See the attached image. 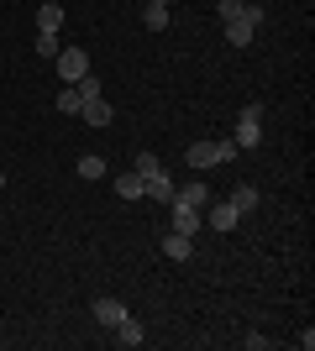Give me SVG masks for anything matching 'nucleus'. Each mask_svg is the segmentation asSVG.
<instances>
[{
  "label": "nucleus",
  "instance_id": "1",
  "mask_svg": "<svg viewBox=\"0 0 315 351\" xmlns=\"http://www.w3.org/2000/svg\"><path fill=\"white\" fill-rule=\"evenodd\" d=\"M237 152L242 147L231 142V136H221V142H195L189 152H184V162H189V168H221V162H231Z\"/></svg>",
  "mask_w": 315,
  "mask_h": 351
},
{
  "label": "nucleus",
  "instance_id": "2",
  "mask_svg": "<svg viewBox=\"0 0 315 351\" xmlns=\"http://www.w3.org/2000/svg\"><path fill=\"white\" fill-rule=\"evenodd\" d=\"M53 69H58V79H63V84H79V79L90 73V53H84V47H58Z\"/></svg>",
  "mask_w": 315,
  "mask_h": 351
},
{
  "label": "nucleus",
  "instance_id": "3",
  "mask_svg": "<svg viewBox=\"0 0 315 351\" xmlns=\"http://www.w3.org/2000/svg\"><path fill=\"white\" fill-rule=\"evenodd\" d=\"M257 121H263V105H247V110L237 116V136H231V142L237 147H257L263 142V126H257Z\"/></svg>",
  "mask_w": 315,
  "mask_h": 351
},
{
  "label": "nucleus",
  "instance_id": "4",
  "mask_svg": "<svg viewBox=\"0 0 315 351\" xmlns=\"http://www.w3.org/2000/svg\"><path fill=\"white\" fill-rule=\"evenodd\" d=\"M215 11H221V21H253V27H263V5H253V0H215Z\"/></svg>",
  "mask_w": 315,
  "mask_h": 351
},
{
  "label": "nucleus",
  "instance_id": "5",
  "mask_svg": "<svg viewBox=\"0 0 315 351\" xmlns=\"http://www.w3.org/2000/svg\"><path fill=\"white\" fill-rule=\"evenodd\" d=\"M168 210H174V231L179 236H195L205 220H200V210L195 205H184V199H168Z\"/></svg>",
  "mask_w": 315,
  "mask_h": 351
},
{
  "label": "nucleus",
  "instance_id": "6",
  "mask_svg": "<svg viewBox=\"0 0 315 351\" xmlns=\"http://www.w3.org/2000/svg\"><path fill=\"white\" fill-rule=\"evenodd\" d=\"M200 220H205V226H210V231H231V226H237V205H231V199H226V205H210L205 210V215H200Z\"/></svg>",
  "mask_w": 315,
  "mask_h": 351
},
{
  "label": "nucleus",
  "instance_id": "7",
  "mask_svg": "<svg viewBox=\"0 0 315 351\" xmlns=\"http://www.w3.org/2000/svg\"><path fill=\"white\" fill-rule=\"evenodd\" d=\"M79 121H84V126H110V105H105L100 95H90V100L79 105Z\"/></svg>",
  "mask_w": 315,
  "mask_h": 351
},
{
  "label": "nucleus",
  "instance_id": "8",
  "mask_svg": "<svg viewBox=\"0 0 315 351\" xmlns=\"http://www.w3.org/2000/svg\"><path fill=\"white\" fill-rule=\"evenodd\" d=\"M148 184V199H158V205H168L174 199V178H168V168H158V173H148L142 178Z\"/></svg>",
  "mask_w": 315,
  "mask_h": 351
},
{
  "label": "nucleus",
  "instance_id": "9",
  "mask_svg": "<svg viewBox=\"0 0 315 351\" xmlns=\"http://www.w3.org/2000/svg\"><path fill=\"white\" fill-rule=\"evenodd\" d=\"M95 320H100V325H110V330H116V325L126 320V304H121V299H95Z\"/></svg>",
  "mask_w": 315,
  "mask_h": 351
},
{
  "label": "nucleus",
  "instance_id": "10",
  "mask_svg": "<svg viewBox=\"0 0 315 351\" xmlns=\"http://www.w3.org/2000/svg\"><path fill=\"white\" fill-rule=\"evenodd\" d=\"M253 37H257L253 21H226V43L231 47H253Z\"/></svg>",
  "mask_w": 315,
  "mask_h": 351
},
{
  "label": "nucleus",
  "instance_id": "11",
  "mask_svg": "<svg viewBox=\"0 0 315 351\" xmlns=\"http://www.w3.org/2000/svg\"><path fill=\"white\" fill-rule=\"evenodd\" d=\"M58 27H63V5H58V0L37 5V32H58Z\"/></svg>",
  "mask_w": 315,
  "mask_h": 351
},
{
  "label": "nucleus",
  "instance_id": "12",
  "mask_svg": "<svg viewBox=\"0 0 315 351\" xmlns=\"http://www.w3.org/2000/svg\"><path fill=\"white\" fill-rule=\"evenodd\" d=\"M116 194H121V199H142V194H148L142 173H121V178H116Z\"/></svg>",
  "mask_w": 315,
  "mask_h": 351
},
{
  "label": "nucleus",
  "instance_id": "13",
  "mask_svg": "<svg viewBox=\"0 0 315 351\" xmlns=\"http://www.w3.org/2000/svg\"><path fill=\"white\" fill-rule=\"evenodd\" d=\"M53 105H58V116H79V105H84V95H79L74 84H63V89H58V100H53Z\"/></svg>",
  "mask_w": 315,
  "mask_h": 351
},
{
  "label": "nucleus",
  "instance_id": "14",
  "mask_svg": "<svg viewBox=\"0 0 315 351\" xmlns=\"http://www.w3.org/2000/svg\"><path fill=\"white\" fill-rule=\"evenodd\" d=\"M174 199H184V205H210V189H205V184H200V178H195V184H184V189H174Z\"/></svg>",
  "mask_w": 315,
  "mask_h": 351
},
{
  "label": "nucleus",
  "instance_id": "15",
  "mask_svg": "<svg viewBox=\"0 0 315 351\" xmlns=\"http://www.w3.org/2000/svg\"><path fill=\"white\" fill-rule=\"evenodd\" d=\"M163 252H168V257H174V263H184V257H189V252H195V247H189V236H179V231H168Z\"/></svg>",
  "mask_w": 315,
  "mask_h": 351
},
{
  "label": "nucleus",
  "instance_id": "16",
  "mask_svg": "<svg viewBox=\"0 0 315 351\" xmlns=\"http://www.w3.org/2000/svg\"><path fill=\"white\" fill-rule=\"evenodd\" d=\"M116 341H121V346H142V325H137L132 315H126V320L116 325Z\"/></svg>",
  "mask_w": 315,
  "mask_h": 351
},
{
  "label": "nucleus",
  "instance_id": "17",
  "mask_svg": "<svg viewBox=\"0 0 315 351\" xmlns=\"http://www.w3.org/2000/svg\"><path fill=\"white\" fill-rule=\"evenodd\" d=\"M142 27H148V32H163V27H168V5L148 0V16H142Z\"/></svg>",
  "mask_w": 315,
  "mask_h": 351
},
{
  "label": "nucleus",
  "instance_id": "18",
  "mask_svg": "<svg viewBox=\"0 0 315 351\" xmlns=\"http://www.w3.org/2000/svg\"><path fill=\"white\" fill-rule=\"evenodd\" d=\"M231 205H237V215H247V210L257 205V189L253 184H237V189H231Z\"/></svg>",
  "mask_w": 315,
  "mask_h": 351
},
{
  "label": "nucleus",
  "instance_id": "19",
  "mask_svg": "<svg viewBox=\"0 0 315 351\" xmlns=\"http://www.w3.org/2000/svg\"><path fill=\"white\" fill-rule=\"evenodd\" d=\"M74 173H79V178H90V184H100V178H105V162H100V158H79V162H74Z\"/></svg>",
  "mask_w": 315,
  "mask_h": 351
},
{
  "label": "nucleus",
  "instance_id": "20",
  "mask_svg": "<svg viewBox=\"0 0 315 351\" xmlns=\"http://www.w3.org/2000/svg\"><path fill=\"white\" fill-rule=\"evenodd\" d=\"M58 32H37V58H47V63H53V58H58Z\"/></svg>",
  "mask_w": 315,
  "mask_h": 351
},
{
  "label": "nucleus",
  "instance_id": "21",
  "mask_svg": "<svg viewBox=\"0 0 315 351\" xmlns=\"http://www.w3.org/2000/svg\"><path fill=\"white\" fill-rule=\"evenodd\" d=\"M158 168H163V162L152 158V152H137V173H142V178H148V173H158Z\"/></svg>",
  "mask_w": 315,
  "mask_h": 351
},
{
  "label": "nucleus",
  "instance_id": "22",
  "mask_svg": "<svg viewBox=\"0 0 315 351\" xmlns=\"http://www.w3.org/2000/svg\"><path fill=\"white\" fill-rule=\"evenodd\" d=\"M0 189H5V173H0Z\"/></svg>",
  "mask_w": 315,
  "mask_h": 351
}]
</instances>
